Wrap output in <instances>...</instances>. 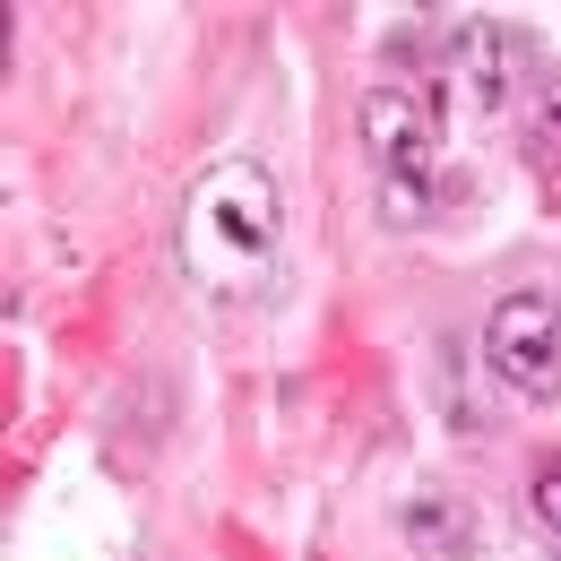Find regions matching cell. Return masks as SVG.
Masks as SVG:
<instances>
[{
  "label": "cell",
  "instance_id": "cell-1",
  "mask_svg": "<svg viewBox=\"0 0 561 561\" xmlns=\"http://www.w3.org/2000/svg\"><path fill=\"white\" fill-rule=\"evenodd\" d=\"M277 260H285V199L268 164H251V156L208 164L182 199V277L208 302H251L260 285H277Z\"/></svg>",
  "mask_w": 561,
  "mask_h": 561
},
{
  "label": "cell",
  "instance_id": "cell-2",
  "mask_svg": "<svg viewBox=\"0 0 561 561\" xmlns=\"http://www.w3.org/2000/svg\"><path fill=\"white\" fill-rule=\"evenodd\" d=\"M484 363L518 398H561V294H545V285L501 294L484 320Z\"/></svg>",
  "mask_w": 561,
  "mask_h": 561
},
{
  "label": "cell",
  "instance_id": "cell-3",
  "mask_svg": "<svg viewBox=\"0 0 561 561\" xmlns=\"http://www.w3.org/2000/svg\"><path fill=\"white\" fill-rule=\"evenodd\" d=\"M363 139L380 156L389 191H423L432 182V156H440V113H432V95L380 78V87H363Z\"/></svg>",
  "mask_w": 561,
  "mask_h": 561
},
{
  "label": "cell",
  "instance_id": "cell-4",
  "mask_svg": "<svg viewBox=\"0 0 561 561\" xmlns=\"http://www.w3.org/2000/svg\"><path fill=\"white\" fill-rule=\"evenodd\" d=\"M398 527H407V545L432 561H476V518H467V501L458 492H415L407 510H398Z\"/></svg>",
  "mask_w": 561,
  "mask_h": 561
},
{
  "label": "cell",
  "instance_id": "cell-5",
  "mask_svg": "<svg viewBox=\"0 0 561 561\" xmlns=\"http://www.w3.org/2000/svg\"><path fill=\"white\" fill-rule=\"evenodd\" d=\"M510 53H518V44H510L501 26H484V18L458 26V70L476 87V104H501V95H510Z\"/></svg>",
  "mask_w": 561,
  "mask_h": 561
},
{
  "label": "cell",
  "instance_id": "cell-6",
  "mask_svg": "<svg viewBox=\"0 0 561 561\" xmlns=\"http://www.w3.org/2000/svg\"><path fill=\"white\" fill-rule=\"evenodd\" d=\"M527 147H536L545 164H561V70H545L536 95H527Z\"/></svg>",
  "mask_w": 561,
  "mask_h": 561
},
{
  "label": "cell",
  "instance_id": "cell-7",
  "mask_svg": "<svg viewBox=\"0 0 561 561\" xmlns=\"http://www.w3.org/2000/svg\"><path fill=\"white\" fill-rule=\"evenodd\" d=\"M527 510H536V527L545 536H561V449L536 467V484H527Z\"/></svg>",
  "mask_w": 561,
  "mask_h": 561
}]
</instances>
